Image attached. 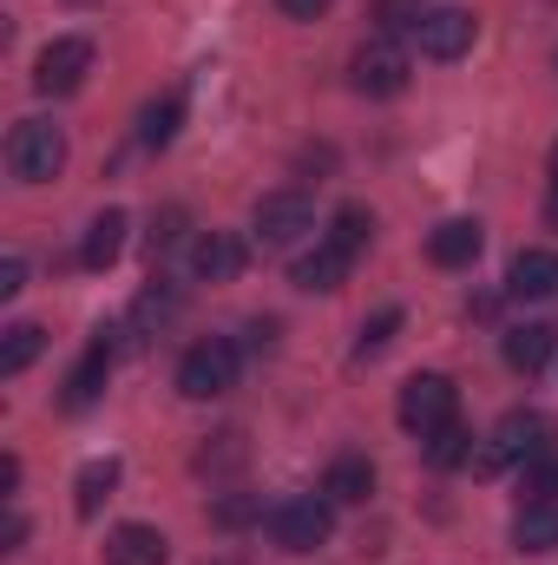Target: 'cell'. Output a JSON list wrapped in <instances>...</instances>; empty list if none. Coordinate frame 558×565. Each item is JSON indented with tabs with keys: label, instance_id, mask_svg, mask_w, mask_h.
Listing matches in <instances>:
<instances>
[{
	"label": "cell",
	"instance_id": "cell-31",
	"mask_svg": "<svg viewBox=\"0 0 558 565\" xmlns=\"http://www.w3.org/2000/svg\"><path fill=\"white\" fill-rule=\"evenodd\" d=\"M13 487H20V460L7 454V460H0V493H13Z\"/></svg>",
	"mask_w": 558,
	"mask_h": 565
},
{
	"label": "cell",
	"instance_id": "cell-24",
	"mask_svg": "<svg viewBox=\"0 0 558 565\" xmlns=\"http://www.w3.org/2000/svg\"><path fill=\"white\" fill-rule=\"evenodd\" d=\"M519 487H526V500H558V440H546V447L519 467Z\"/></svg>",
	"mask_w": 558,
	"mask_h": 565
},
{
	"label": "cell",
	"instance_id": "cell-26",
	"mask_svg": "<svg viewBox=\"0 0 558 565\" xmlns=\"http://www.w3.org/2000/svg\"><path fill=\"white\" fill-rule=\"evenodd\" d=\"M375 20H382V33H401V26L427 20V7L420 0H375Z\"/></svg>",
	"mask_w": 558,
	"mask_h": 565
},
{
	"label": "cell",
	"instance_id": "cell-23",
	"mask_svg": "<svg viewBox=\"0 0 558 565\" xmlns=\"http://www.w3.org/2000/svg\"><path fill=\"white\" fill-rule=\"evenodd\" d=\"M112 487H119V460H86V473H79V520H93L106 500H112Z\"/></svg>",
	"mask_w": 558,
	"mask_h": 565
},
{
	"label": "cell",
	"instance_id": "cell-17",
	"mask_svg": "<svg viewBox=\"0 0 558 565\" xmlns=\"http://www.w3.org/2000/svg\"><path fill=\"white\" fill-rule=\"evenodd\" d=\"M513 546H519V553H558V500H526V507H519Z\"/></svg>",
	"mask_w": 558,
	"mask_h": 565
},
{
	"label": "cell",
	"instance_id": "cell-2",
	"mask_svg": "<svg viewBox=\"0 0 558 565\" xmlns=\"http://www.w3.org/2000/svg\"><path fill=\"white\" fill-rule=\"evenodd\" d=\"M60 164H66V132H60V126L20 119V126L7 132V171H13L20 184H53Z\"/></svg>",
	"mask_w": 558,
	"mask_h": 565
},
{
	"label": "cell",
	"instance_id": "cell-7",
	"mask_svg": "<svg viewBox=\"0 0 558 565\" xmlns=\"http://www.w3.org/2000/svg\"><path fill=\"white\" fill-rule=\"evenodd\" d=\"M348 79H355V93H368V99H395V93L408 86V53L382 33V40H368V46L355 53Z\"/></svg>",
	"mask_w": 558,
	"mask_h": 565
},
{
	"label": "cell",
	"instance_id": "cell-22",
	"mask_svg": "<svg viewBox=\"0 0 558 565\" xmlns=\"http://www.w3.org/2000/svg\"><path fill=\"white\" fill-rule=\"evenodd\" d=\"M368 237H375V217H368L362 204H342V211L329 217V244H335L342 257H355V250H368Z\"/></svg>",
	"mask_w": 558,
	"mask_h": 565
},
{
	"label": "cell",
	"instance_id": "cell-11",
	"mask_svg": "<svg viewBox=\"0 0 558 565\" xmlns=\"http://www.w3.org/2000/svg\"><path fill=\"white\" fill-rule=\"evenodd\" d=\"M244 270V244L230 237V231H204L197 244H191V277L197 282H230Z\"/></svg>",
	"mask_w": 558,
	"mask_h": 565
},
{
	"label": "cell",
	"instance_id": "cell-9",
	"mask_svg": "<svg viewBox=\"0 0 558 565\" xmlns=\"http://www.w3.org/2000/svg\"><path fill=\"white\" fill-rule=\"evenodd\" d=\"M415 33H420V53H427V60H460V53L473 46L480 20H473L466 7H427V20H420Z\"/></svg>",
	"mask_w": 558,
	"mask_h": 565
},
{
	"label": "cell",
	"instance_id": "cell-12",
	"mask_svg": "<svg viewBox=\"0 0 558 565\" xmlns=\"http://www.w3.org/2000/svg\"><path fill=\"white\" fill-rule=\"evenodd\" d=\"M558 335L546 329V322H513L506 329V342H500V355H506V369H519V375H539L546 362H552Z\"/></svg>",
	"mask_w": 558,
	"mask_h": 565
},
{
	"label": "cell",
	"instance_id": "cell-8",
	"mask_svg": "<svg viewBox=\"0 0 558 565\" xmlns=\"http://www.w3.org/2000/svg\"><path fill=\"white\" fill-rule=\"evenodd\" d=\"M250 224H257V244H264V250H282V244H296V237L315 224V211H309L302 191H270Z\"/></svg>",
	"mask_w": 558,
	"mask_h": 565
},
{
	"label": "cell",
	"instance_id": "cell-1",
	"mask_svg": "<svg viewBox=\"0 0 558 565\" xmlns=\"http://www.w3.org/2000/svg\"><path fill=\"white\" fill-rule=\"evenodd\" d=\"M230 388H237V342H224V335L191 342L184 362H178V395L184 402H217Z\"/></svg>",
	"mask_w": 558,
	"mask_h": 565
},
{
	"label": "cell",
	"instance_id": "cell-13",
	"mask_svg": "<svg viewBox=\"0 0 558 565\" xmlns=\"http://www.w3.org/2000/svg\"><path fill=\"white\" fill-rule=\"evenodd\" d=\"M480 244H486V231H480L473 217H447V224L427 237V257H433L440 270H460V264H473V257H480Z\"/></svg>",
	"mask_w": 558,
	"mask_h": 565
},
{
	"label": "cell",
	"instance_id": "cell-10",
	"mask_svg": "<svg viewBox=\"0 0 558 565\" xmlns=\"http://www.w3.org/2000/svg\"><path fill=\"white\" fill-rule=\"evenodd\" d=\"M106 375H112V335H93V342H86V355L73 362V375H66L60 402H66V408H93V402H99V388H106Z\"/></svg>",
	"mask_w": 558,
	"mask_h": 565
},
{
	"label": "cell",
	"instance_id": "cell-5",
	"mask_svg": "<svg viewBox=\"0 0 558 565\" xmlns=\"http://www.w3.org/2000/svg\"><path fill=\"white\" fill-rule=\"evenodd\" d=\"M395 415H401V427L408 434H433V427L460 422V388L447 382V375H415L408 388H401V402H395Z\"/></svg>",
	"mask_w": 558,
	"mask_h": 565
},
{
	"label": "cell",
	"instance_id": "cell-3",
	"mask_svg": "<svg viewBox=\"0 0 558 565\" xmlns=\"http://www.w3.org/2000/svg\"><path fill=\"white\" fill-rule=\"evenodd\" d=\"M546 440H552V422H546V415H533V408H513L506 422L486 434V447H480V460H473V467H480V473H506V467H526V460H533Z\"/></svg>",
	"mask_w": 558,
	"mask_h": 565
},
{
	"label": "cell",
	"instance_id": "cell-6",
	"mask_svg": "<svg viewBox=\"0 0 558 565\" xmlns=\"http://www.w3.org/2000/svg\"><path fill=\"white\" fill-rule=\"evenodd\" d=\"M86 73H93V40H53L46 53H40V66H33V86L46 93V99H66V93H79L86 86Z\"/></svg>",
	"mask_w": 558,
	"mask_h": 565
},
{
	"label": "cell",
	"instance_id": "cell-29",
	"mask_svg": "<svg viewBox=\"0 0 558 565\" xmlns=\"http://www.w3.org/2000/svg\"><path fill=\"white\" fill-rule=\"evenodd\" d=\"M20 289H26V264L7 257V264H0V296H20Z\"/></svg>",
	"mask_w": 558,
	"mask_h": 565
},
{
	"label": "cell",
	"instance_id": "cell-4",
	"mask_svg": "<svg viewBox=\"0 0 558 565\" xmlns=\"http://www.w3.org/2000/svg\"><path fill=\"white\" fill-rule=\"evenodd\" d=\"M329 533H335V500L329 493H296L270 513V540L282 553H315Z\"/></svg>",
	"mask_w": 558,
	"mask_h": 565
},
{
	"label": "cell",
	"instance_id": "cell-21",
	"mask_svg": "<svg viewBox=\"0 0 558 565\" xmlns=\"http://www.w3.org/2000/svg\"><path fill=\"white\" fill-rule=\"evenodd\" d=\"M178 119H184V93H164V99H151V106L139 113V145L164 151V145L178 139Z\"/></svg>",
	"mask_w": 558,
	"mask_h": 565
},
{
	"label": "cell",
	"instance_id": "cell-27",
	"mask_svg": "<svg viewBox=\"0 0 558 565\" xmlns=\"http://www.w3.org/2000/svg\"><path fill=\"white\" fill-rule=\"evenodd\" d=\"M395 329H401V309H382L375 322H362V342H355V355H382Z\"/></svg>",
	"mask_w": 558,
	"mask_h": 565
},
{
	"label": "cell",
	"instance_id": "cell-20",
	"mask_svg": "<svg viewBox=\"0 0 558 565\" xmlns=\"http://www.w3.org/2000/svg\"><path fill=\"white\" fill-rule=\"evenodd\" d=\"M40 349H46V329H40V322H13V329L0 335V375H7V382L26 375Z\"/></svg>",
	"mask_w": 558,
	"mask_h": 565
},
{
	"label": "cell",
	"instance_id": "cell-18",
	"mask_svg": "<svg viewBox=\"0 0 558 565\" xmlns=\"http://www.w3.org/2000/svg\"><path fill=\"white\" fill-rule=\"evenodd\" d=\"M322 493H329L335 507H362V500L375 493V467H368L362 454H342V460L322 473Z\"/></svg>",
	"mask_w": 558,
	"mask_h": 565
},
{
	"label": "cell",
	"instance_id": "cell-25",
	"mask_svg": "<svg viewBox=\"0 0 558 565\" xmlns=\"http://www.w3.org/2000/svg\"><path fill=\"white\" fill-rule=\"evenodd\" d=\"M427 460H433V467H460V460H473V434H466L460 422L433 427V434H427Z\"/></svg>",
	"mask_w": 558,
	"mask_h": 565
},
{
	"label": "cell",
	"instance_id": "cell-16",
	"mask_svg": "<svg viewBox=\"0 0 558 565\" xmlns=\"http://www.w3.org/2000/svg\"><path fill=\"white\" fill-rule=\"evenodd\" d=\"M126 211H99L93 224H86V244H79V264L86 270H106V264H119V250H126Z\"/></svg>",
	"mask_w": 558,
	"mask_h": 565
},
{
	"label": "cell",
	"instance_id": "cell-33",
	"mask_svg": "<svg viewBox=\"0 0 558 565\" xmlns=\"http://www.w3.org/2000/svg\"><path fill=\"white\" fill-rule=\"evenodd\" d=\"M552 184H558V145H552Z\"/></svg>",
	"mask_w": 558,
	"mask_h": 565
},
{
	"label": "cell",
	"instance_id": "cell-32",
	"mask_svg": "<svg viewBox=\"0 0 558 565\" xmlns=\"http://www.w3.org/2000/svg\"><path fill=\"white\" fill-rule=\"evenodd\" d=\"M546 224L558 231V184H552V198H546Z\"/></svg>",
	"mask_w": 558,
	"mask_h": 565
},
{
	"label": "cell",
	"instance_id": "cell-14",
	"mask_svg": "<svg viewBox=\"0 0 558 565\" xmlns=\"http://www.w3.org/2000/svg\"><path fill=\"white\" fill-rule=\"evenodd\" d=\"M506 289H513L519 302L552 296V289H558V250H519V257H513V270H506Z\"/></svg>",
	"mask_w": 558,
	"mask_h": 565
},
{
	"label": "cell",
	"instance_id": "cell-15",
	"mask_svg": "<svg viewBox=\"0 0 558 565\" xmlns=\"http://www.w3.org/2000/svg\"><path fill=\"white\" fill-rule=\"evenodd\" d=\"M164 559H171V546H164L158 526H112V540H106V565H164Z\"/></svg>",
	"mask_w": 558,
	"mask_h": 565
},
{
	"label": "cell",
	"instance_id": "cell-30",
	"mask_svg": "<svg viewBox=\"0 0 558 565\" xmlns=\"http://www.w3.org/2000/svg\"><path fill=\"white\" fill-rule=\"evenodd\" d=\"M277 7L289 13V20H315V13H329L335 0H277Z\"/></svg>",
	"mask_w": 558,
	"mask_h": 565
},
{
	"label": "cell",
	"instance_id": "cell-28",
	"mask_svg": "<svg viewBox=\"0 0 558 565\" xmlns=\"http://www.w3.org/2000/svg\"><path fill=\"white\" fill-rule=\"evenodd\" d=\"M132 316H139V322H171V316H178V289H171V282H164V289L151 282V289L139 296V309H132Z\"/></svg>",
	"mask_w": 558,
	"mask_h": 565
},
{
	"label": "cell",
	"instance_id": "cell-19",
	"mask_svg": "<svg viewBox=\"0 0 558 565\" xmlns=\"http://www.w3.org/2000/svg\"><path fill=\"white\" fill-rule=\"evenodd\" d=\"M342 277H348V257H342L335 244H322V250L296 257V270H289V282H296V289H309V296H329V289H342Z\"/></svg>",
	"mask_w": 558,
	"mask_h": 565
}]
</instances>
